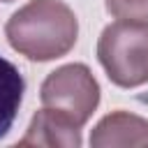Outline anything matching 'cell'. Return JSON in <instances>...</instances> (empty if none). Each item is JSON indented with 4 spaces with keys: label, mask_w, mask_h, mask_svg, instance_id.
Instances as JSON below:
<instances>
[{
    "label": "cell",
    "mask_w": 148,
    "mask_h": 148,
    "mask_svg": "<svg viewBox=\"0 0 148 148\" xmlns=\"http://www.w3.org/2000/svg\"><path fill=\"white\" fill-rule=\"evenodd\" d=\"M9 46L32 62L67 56L79 39V18L62 0H30L5 23Z\"/></svg>",
    "instance_id": "6da1fadb"
},
{
    "label": "cell",
    "mask_w": 148,
    "mask_h": 148,
    "mask_svg": "<svg viewBox=\"0 0 148 148\" xmlns=\"http://www.w3.org/2000/svg\"><path fill=\"white\" fill-rule=\"evenodd\" d=\"M97 60L118 88L148 83V21L109 23L97 39Z\"/></svg>",
    "instance_id": "7a4b0ae2"
},
{
    "label": "cell",
    "mask_w": 148,
    "mask_h": 148,
    "mask_svg": "<svg viewBox=\"0 0 148 148\" xmlns=\"http://www.w3.org/2000/svg\"><path fill=\"white\" fill-rule=\"evenodd\" d=\"M99 83L90 67L83 62H69L53 69L39 88V99L44 106L67 113L81 127L90 120L99 106Z\"/></svg>",
    "instance_id": "3957f363"
},
{
    "label": "cell",
    "mask_w": 148,
    "mask_h": 148,
    "mask_svg": "<svg viewBox=\"0 0 148 148\" xmlns=\"http://www.w3.org/2000/svg\"><path fill=\"white\" fill-rule=\"evenodd\" d=\"M81 125L74 123L67 113L44 106L39 109L25 134L18 139V146H44V148H79L81 146Z\"/></svg>",
    "instance_id": "277c9868"
},
{
    "label": "cell",
    "mask_w": 148,
    "mask_h": 148,
    "mask_svg": "<svg viewBox=\"0 0 148 148\" xmlns=\"http://www.w3.org/2000/svg\"><path fill=\"white\" fill-rule=\"evenodd\" d=\"M92 148H113V146H148V120L130 111L106 113L90 132Z\"/></svg>",
    "instance_id": "5b68a950"
},
{
    "label": "cell",
    "mask_w": 148,
    "mask_h": 148,
    "mask_svg": "<svg viewBox=\"0 0 148 148\" xmlns=\"http://www.w3.org/2000/svg\"><path fill=\"white\" fill-rule=\"evenodd\" d=\"M25 92L23 74L14 62L0 56V139L12 130Z\"/></svg>",
    "instance_id": "8992f818"
},
{
    "label": "cell",
    "mask_w": 148,
    "mask_h": 148,
    "mask_svg": "<svg viewBox=\"0 0 148 148\" xmlns=\"http://www.w3.org/2000/svg\"><path fill=\"white\" fill-rule=\"evenodd\" d=\"M104 7L113 18L148 21V0H104Z\"/></svg>",
    "instance_id": "52a82bcc"
},
{
    "label": "cell",
    "mask_w": 148,
    "mask_h": 148,
    "mask_svg": "<svg viewBox=\"0 0 148 148\" xmlns=\"http://www.w3.org/2000/svg\"><path fill=\"white\" fill-rule=\"evenodd\" d=\"M2 2H12V0H2Z\"/></svg>",
    "instance_id": "ba28073f"
}]
</instances>
